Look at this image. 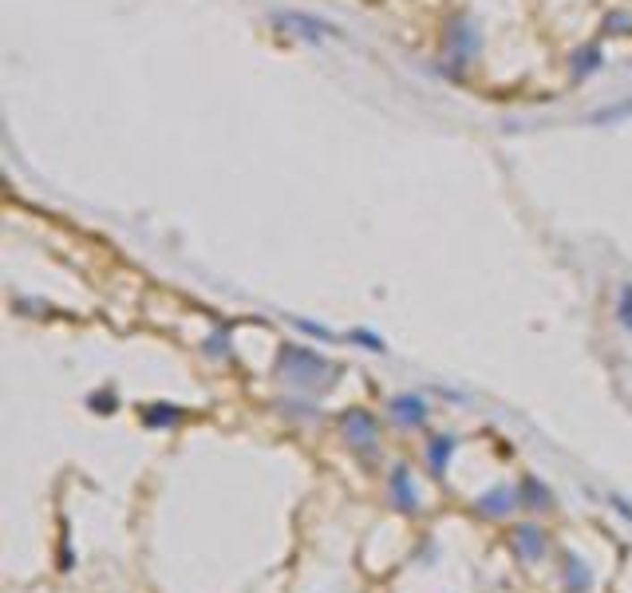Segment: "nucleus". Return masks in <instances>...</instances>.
<instances>
[{"label": "nucleus", "mask_w": 632, "mask_h": 593, "mask_svg": "<svg viewBox=\"0 0 632 593\" xmlns=\"http://www.w3.org/2000/svg\"><path fill=\"white\" fill-rule=\"evenodd\" d=\"M510 546L514 554H518L522 562H542L545 558V550H550V542H545V530L538 522H522V526H514V534H510Z\"/></svg>", "instance_id": "1"}, {"label": "nucleus", "mask_w": 632, "mask_h": 593, "mask_svg": "<svg viewBox=\"0 0 632 593\" xmlns=\"http://www.w3.org/2000/svg\"><path fill=\"white\" fill-rule=\"evenodd\" d=\"M518 506H522L518 486H491L483 499H474V511L483 514V519H506V514H514Z\"/></svg>", "instance_id": "2"}, {"label": "nucleus", "mask_w": 632, "mask_h": 593, "mask_svg": "<svg viewBox=\"0 0 632 593\" xmlns=\"http://www.w3.org/2000/svg\"><path fill=\"white\" fill-rule=\"evenodd\" d=\"M388 491H391V503H396L404 514L419 511V494H415V486H411V479H407V467H396V471H391Z\"/></svg>", "instance_id": "3"}, {"label": "nucleus", "mask_w": 632, "mask_h": 593, "mask_svg": "<svg viewBox=\"0 0 632 593\" xmlns=\"http://www.w3.org/2000/svg\"><path fill=\"white\" fill-rule=\"evenodd\" d=\"M561 581H565L569 593H589L593 589V570L577 558V554H565L561 558Z\"/></svg>", "instance_id": "4"}, {"label": "nucleus", "mask_w": 632, "mask_h": 593, "mask_svg": "<svg viewBox=\"0 0 632 593\" xmlns=\"http://www.w3.org/2000/svg\"><path fill=\"white\" fill-rule=\"evenodd\" d=\"M344 435L356 447H372L376 443V424H372V416H363V411H348V416H344Z\"/></svg>", "instance_id": "5"}, {"label": "nucleus", "mask_w": 632, "mask_h": 593, "mask_svg": "<svg viewBox=\"0 0 632 593\" xmlns=\"http://www.w3.org/2000/svg\"><path fill=\"white\" fill-rule=\"evenodd\" d=\"M451 451H455V439H451V435H435V439H431V447H427V467H431V475H435V479H443L447 463H451Z\"/></svg>", "instance_id": "6"}, {"label": "nucleus", "mask_w": 632, "mask_h": 593, "mask_svg": "<svg viewBox=\"0 0 632 593\" xmlns=\"http://www.w3.org/2000/svg\"><path fill=\"white\" fill-rule=\"evenodd\" d=\"M391 416H396V424H423V400H415V396H399L396 404H391Z\"/></svg>", "instance_id": "7"}, {"label": "nucleus", "mask_w": 632, "mask_h": 593, "mask_svg": "<svg viewBox=\"0 0 632 593\" xmlns=\"http://www.w3.org/2000/svg\"><path fill=\"white\" fill-rule=\"evenodd\" d=\"M518 491H522V506H530V511H550V491H545L542 483L525 479Z\"/></svg>", "instance_id": "8"}, {"label": "nucleus", "mask_w": 632, "mask_h": 593, "mask_svg": "<svg viewBox=\"0 0 632 593\" xmlns=\"http://www.w3.org/2000/svg\"><path fill=\"white\" fill-rule=\"evenodd\" d=\"M620 324H625V329H632V289L620 293Z\"/></svg>", "instance_id": "9"}]
</instances>
